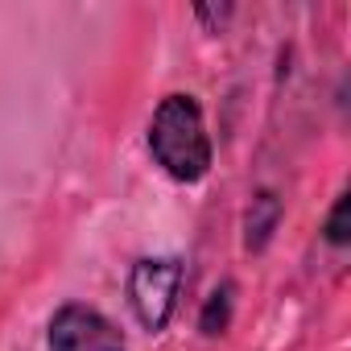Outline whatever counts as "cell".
Returning a JSON list of instances; mask_svg holds the SVG:
<instances>
[{
	"label": "cell",
	"instance_id": "obj_1",
	"mask_svg": "<svg viewBox=\"0 0 351 351\" xmlns=\"http://www.w3.org/2000/svg\"><path fill=\"white\" fill-rule=\"evenodd\" d=\"M149 153L182 186H195L207 178L215 149H211V132H207V120L195 95L173 91L157 104L149 120Z\"/></svg>",
	"mask_w": 351,
	"mask_h": 351
},
{
	"label": "cell",
	"instance_id": "obj_2",
	"mask_svg": "<svg viewBox=\"0 0 351 351\" xmlns=\"http://www.w3.org/2000/svg\"><path fill=\"white\" fill-rule=\"evenodd\" d=\"M186 265L178 256H141L128 269V306L149 335H161L178 310Z\"/></svg>",
	"mask_w": 351,
	"mask_h": 351
},
{
	"label": "cell",
	"instance_id": "obj_3",
	"mask_svg": "<svg viewBox=\"0 0 351 351\" xmlns=\"http://www.w3.org/2000/svg\"><path fill=\"white\" fill-rule=\"evenodd\" d=\"M46 347L50 351H128L124 330L108 314L83 302H66L50 314Z\"/></svg>",
	"mask_w": 351,
	"mask_h": 351
},
{
	"label": "cell",
	"instance_id": "obj_4",
	"mask_svg": "<svg viewBox=\"0 0 351 351\" xmlns=\"http://www.w3.org/2000/svg\"><path fill=\"white\" fill-rule=\"evenodd\" d=\"M281 223V199L273 191H256L248 211H244V248L248 252H265L273 232Z\"/></svg>",
	"mask_w": 351,
	"mask_h": 351
},
{
	"label": "cell",
	"instance_id": "obj_5",
	"mask_svg": "<svg viewBox=\"0 0 351 351\" xmlns=\"http://www.w3.org/2000/svg\"><path fill=\"white\" fill-rule=\"evenodd\" d=\"M232 306H236V285H232V281L215 285V289H211V298L203 302V314H199V330H203L207 339H219V335L232 326Z\"/></svg>",
	"mask_w": 351,
	"mask_h": 351
},
{
	"label": "cell",
	"instance_id": "obj_6",
	"mask_svg": "<svg viewBox=\"0 0 351 351\" xmlns=\"http://www.w3.org/2000/svg\"><path fill=\"white\" fill-rule=\"evenodd\" d=\"M322 232H326V244H335V248H343V244L351 240V195H347V191L335 199V207H330Z\"/></svg>",
	"mask_w": 351,
	"mask_h": 351
},
{
	"label": "cell",
	"instance_id": "obj_7",
	"mask_svg": "<svg viewBox=\"0 0 351 351\" xmlns=\"http://www.w3.org/2000/svg\"><path fill=\"white\" fill-rule=\"evenodd\" d=\"M195 17H199V21H211V25H215V34H219V25L232 17V5H223V9H207V5H199V9H195Z\"/></svg>",
	"mask_w": 351,
	"mask_h": 351
}]
</instances>
